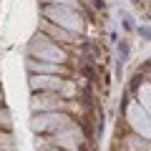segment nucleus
Returning a JSON list of instances; mask_svg holds the SVG:
<instances>
[{"label": "nucleus", "instance_id": "obj_11", "mask_svg": "<svg viewBox=\"0 0 151 151\" xmlns=\"http://www.w3.org/2000/svg\"><path fill=\"white\" fill-rule=\"evenodd\" d=\"M81 0H40V5H63V8H76L78 10Z\"/></svg>", "mask_w": 151, "mask_h": 151}, {"label": "nucleus", "instance_id": "obj_10", "mask_svg": "<svg viewBox=\"0 0 151 151\" xmlns=\"http://www.w3.org/2000/svg\"><path fill=\"white\" fill-rule=\"evenodd\" d=\"M136 93H139V98H141V108L149 113V111H151V83H144Z\"/></svg>", "mask_w": 151, "mask_h": 151}, {"label": "nucleus", "instance_id": "obj_12", "mask_svg": "<svg viewBox=\"0 0 151 151\" xmlns=\"http://www.w3.org/2000/svg\"><path fill=\"white\" fill-rule=\"evenodd\" d=\"M126 60H129V43L121 40V45H119V73H121V68L126 65Z\"/></svg>", "mask_w": 151, "mask_h": 151}, {"label": "nucleus", "instance_id": "obj_5", "mask_svg": "<svg viewBox=\"0 0 151 151\" xmlns=\"http://www.w3.org/2000/svg\"><path fill=\"white\" fill-rule=\"evenodd\" d=\"M68 78H60V76H38L30 73L28 76V86L33 93H60Z\"/></svg>", "mask_w": 151, "mask_h": 151}, {"label": "nucleus", "instance_id": "obj_14", "mask_svg": "<svg viewBox=\"0 0 151 151\" xmlns=\"http://www.w3.org/2000/svg\"><path fill=\"white\" fill-rule=\"evenodd\" d=\"M93 5H96V8H103L106 3H103V0H93Z\"/></svg>", "mask_w": 151, "mask_h": 151}, {"label": "nucleus", "instance_id": "obj_8", "mask_svg": "<svg viewBox=\"0 0 151 151\" xmlns=\"http://www.w3.org/2000/svg\"><path fill=\"white\" fill-rule=\"evenodd\" d=\"M45 30H48V38L53 40V43H63V45H73V43H78V35L76 33H70V30H63V28H58V25H45Z\"/></svg>", "mask_w": 151, "mask_h": 151}, {"label": "nucleus", "instance_id": "obj_6", "mask_svg": "<svg viewBox=\"0 0 151 151\" xmlns=\"http://www.w3.org/2000/svg\"><path fill=\"white\" fill-rule=\"evenodd\" d=\"M126 119L134 126V134L144 136V139H151V116L139 106V103H131V106L126 108Z\"/></svg>", "mask_w": 151, "mask_h": 151}, {"label": "nucleus", "instance_id": "obj_2", "mask_svg": "<svg viewBox=\"0 0 151 151\" xmlns=\"http://www.w3.org/2000/svg\"><path fill=\"white\" fill-rule=\"evenodd\" d=\"M43 18L50 20L53 25L63 28V30H70V33H78L83 30V18L81 13L76 10V8H63V5H43Z\"/></svg>", "mask_w": 151, "mask_h": 151}, {"label": "nucleus", "instance_id": "obj_16", "mask_svg": "<svg viewBox=\"0 0 151 151\" xmlns=\"http://www.w3.org/2000/svg\"><path fill=\"white\" fill-rule=\"evenodd\" d=\"M134 3H139V0H134Z\"/></svg>", "mask_w": 151, "mask_h": 151}, {"label": "nucleus", "instance_id": "obj_3", "mask_svg": "<svg viewBox=\"0 0 151 151\" xmlns=\"http://www.w3.org/2000/svg\"><path fill=\"white\" fill-rule=\"evenodd\" d=\"M68 124H73L65 111H53V113H33L30 129L35 134H58L60 129H65Z\"/></svg>", "mask_w": 151, "mask_h": 151}, {"label": "nucleus", "instance_id": "obj_15", "mask_svg": "<svg viewBox=\"0 0 151 151\" xmlns=\"http://www.w3.org/2000/svg\"><path fill=\"white\" fill-rule=\"evenodd\" d=\"M0 101H3V91H0Z\"/></svg>", "mask_w": 151, "mask_h": 151}, {"label": "nucleus", "instance_id": "obj_4", "mask_svg": "<svg viewBox=\"0 0 151 151\" xmlns=\"http://www.w3.org/2000/svg\"><path fill=\"white\" fill-rule=\"evenodd\" d=\"M65 98L60 93H33L30 98V108L33 113H53V111H63L65 108Z\"/></svg>", "mask_w": 151, "mask_h": 151}, {"label": "nucleus", "instance_id": "obj_1", "mask_svg": "<svg viewBox=\"0 0 151 151\" xmlns=\"http://www.w3.org/2000/svg\"><path fill=\"white\" fill-rule=\"evenodd\" d=\"M28 50H30V58L35 60H48V63H58V65L68 63V50H63L58 43H53L45 33H38L30 40Z\"/></svg>", "mask_w": 151, "mask_h": 151}, {"label": "nucleus", "instance_id": "obj_7", "mask_svg": "<svg viewBox=\"0 0 151 151\" xmlns=\"http://www.w3.org/2000/svg\"><path fill=\"white\" fill-rule=\"evenodd\" d=\"M25 68L28 73H38V76H68V68L65 65H58V63H48V60H35L28 55L25 58Z\"/></svg>", "mask_w": 151, "mask_h": 151}, {"label": "nucleus", "instance_id": "obj_13", "mask_svg": "<svg viewBox=\"0 0 151 151\" xmlns=\"http://www.w3.org/2000/svg\"><path fill=\"white\" fill-rule=\"evenodd\" d=\"M139 35L144 40H151V28H139Z\"/></svg>", "mask_w": 151, "mask_h": 151}, {"label": "nucleus", "instance_id": "obj_9", "mask_svg": "<svg viewBox=\"0 0 151 151\" xmlns=\"http://www.w3.org/2000/svg\"><path fill=\"white\" fill-rule=\"evenodd\" d=\"M124 151H151V139H144L139 134H129L124 141Z\"/></svg>", "mask_w": 151, "mask_h": 151}]
</instances>
